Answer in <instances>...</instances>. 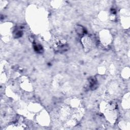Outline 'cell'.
Listing matches in <instances>:
<instances>
[{
    "label": "cell",
    "instance_id": "1",
    "mask_svg": "<svg viewBox=\"0 0 130 130\" xmlns=\"http://www.w3.org/2000/svg\"><path fill=\"white\" fill-rule=\"evenodd\" d=\"M100 39L104 45H108L111 42V35L106 30L101 32L100 34Z\"/></svg>",
    "mask_w": 130,
    "mask_h": 130
}]
</instances>
